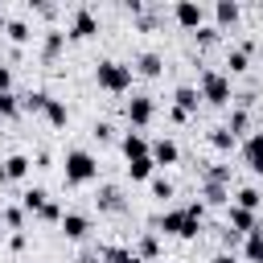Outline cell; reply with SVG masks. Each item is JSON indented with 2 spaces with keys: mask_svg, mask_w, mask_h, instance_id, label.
<instances>
[{
  "mask_svg": "<svg viewBox=\"0 0 263 263\" xmlns=\"http://www.w3.org/2000/svg\"><path fill=\"white\" fill-rule=\"evenodd\" d=\"M78 263H103V255H82Z\"/></svg>",
  "mask_w": 263,
  "mask_h": 263,
  "instance_id": "39",
  "label": "cell"
},
{
  "mask_svg": "<svg viewBox=\"0 0 263 263\" xmlns=\"http://www.w3.org/2000/svg\"><path fill=\"white\" fill-rule=\"evenodd\" d=\"M95 82L103 90H111V95H123V90H132V66H123L115 58H103L95 66Z\"/></svg>",
  "mask_w": 263,
  "mask_h": 263,
  "instance_id": "3",
  "label": "cell"
},
{
  "mask_svg": "<svg viewBox=\"0 0 263 263\" xmlns=\"http://www.w3.org/2000/svg\"><path fill=\"white\" fill-rule=\"evenodd\" d=\"M148 189H152V197H173V181H168V177H160V173L148 181Z\"/></svg>",
  "mask_w": 263,
  "mask_h": 263,
  "instance_id": "34",
  "label": "cell"
},
{
  "mask_svg": "<svg viewBox=\"0 0 263 263\" xmlns=\"http://www.w3.org/2000/svg\"><path fill=\"white\" fill-rule=\"evenodd\" d=\"M242 160H247L251 173H263V132H251L242 140Z\"/></svg>",
  "mask_w": 263,
  "mask_h": 263,
  "instance_id": "8",
  "label": "cell"
},
{
  "mask_svg": "<svg viewBox=\"0 0 263 263\" xmlns=\"http://www.w3.org/2000/svg\"><path fill=\"white\" fill-rule=\"evenodd\" d=\"M8 90H12V70L0 66V95H8Z\"/></svg>",
  "mask_w": 263,
  "mask_h": 263,
  "instance_id": "38",
  "label": "cell"
},
{
  "mask_svg": "<svg viewBox=\"0 0 263 263\" xmlns=\"http://www.w3.org/2000/svg\"><path fill=\"white\" fill-rule=\"evenodd\" d=\"M136 255H140L144 263L160 255V238H156V230H148V234H140V251H136Z\"/></svg>",
  "mask_w": 263,
  "mask_h": 263,
  "instance_id": "26",
  "label": "cell"
},
{
  "mask_svg": "<svg viewBox=\"0 0 263 263\" xmlns=\"http://www.w3.org/2000/svg\"><path fill=\"white\" fill-rule=\"evenodd\" d=\"M0 234H4V214H0Z\"/></svg>",
  "mask_w": 263,
  "mask_h": 263,
  "instance_id": "43",
  "label": "cell"
},
{
  "mask_svg": "<svg viewBox=\"0 0 263 263\" xmlns=\"http://www.w3.org/2000/svg\"><path fill=\"white\" fill-rule=\"evenodd\" d=\"M119 148H123V156H127V160H140V156H152V144L144 140V132H127V136L119 140Z\"/></svg>",
  "mask_w": 263,
  "mask_h": 263,
  "instance_id": "10",
  "label": "cell"
},
{
  "mask_svg": "<svg viewBox=\"0 0 263 263\" xmlns=\"http://www.w3.org/2000/svg\"><path fill=\"white\" fill-rule=\"evenodd\" d=\"M4 33H8V37H12V41H16V45H25V41H29V37H33V33H29V25H25V21H8V29H4Z\"/></svg>",
  "mask_w": 263,
  "mask_h": 263,
  "instance_id": "33",
  "label": "cell"
},
{
  "mask_svg": "<svg viewBox=\"0 0 263 263\" xmlns=\"http://www.w3.org/2000/svg\"><path fill=\"white\" fill-rule=\"evenodd\" d=\"M45 119H49V127H66V123H70V111H66V103H62V99H49V107H45Z\"/></svg>",
  "mask_w": 263,
  "mask_h": 263,
  "instance_id": "25",
  "label": "cell"
},
{
  "mask_svg": "<svg viewBox=\"0 0 263 263\" xmlns=\"http://www.w3.org/2000/svg\"><path fill=\"white\" fill-rule=\"evenodd\" d=\"M242 251H247V259H251V263H263V230H259V234H251V238L242 242Z\"/></svg>",
  "mask_w": 263,
  "mask_h": 263,
  "instance_id": "32",
  "label": "cell"
},
{
  "mask_svg": "<svg viewBox=\"0 0 263 263\" xmlns=\"http://www.w3.org/2000/svg\"><path fill=\"white\" fill-rule=\"evenodd\" d=\"M37 218H41V222H58V226H62V218H66V210H62V205H58V201L49 197V205H45V210H41Z\"/></svg>",
  "mask_w": 263,
  "mask_h": 263,
  "instance_id": "35",
  "label": "cell"
},
{
  "mask_svg": "<svg viewBox=\"0 0 263 263\" xmlns=\"http://www.w3.org/2000/svg\"><path fill=\"white\" fill-rule=\"evenodd\" d=\"M127 177H132V181H152V177H156V160H152V156L127 160Z\"/></svg>",
  "mask_w": 263,
  "mask_h": 263,
  "instance_id": "18",
  "label": "cell"
},
{
  "mask_svg": "<svg viewBox=\"0 0 263 263\" xmlns=\"http://www.w3.org/2000/svg\"><path fill=\"white\" fill-rule=\"evenodd\" d=\"M62 168H66V185H90L99 177V160L86 148H70L66 160H62Z\"/></svg>",
  "mask_w": 263,
  "mask_h": 263,
  "instance_id": "2",
  "label": "cell"
},
{
  "mask_svg": "<svg viewBox=\"0 0 263 263\" xmlns=\"http://www.w3.org/2000/svg\"><path fill=\"white\" fill-rule=\"evenodd\" d=\"M247 66H251V53H247V45H242V49H230V53H226V78H230V74H242Z\"/></svg>",
  "mask_w": 263,
  "mask_h": 263,
  "instance_id": "23",
  "label": "cell"
},
{
  "mask_svg": "<svg viewBox=\"0 0 263 263\" xmlns=\"http://www.w3.org/2000/svg\"><path fill=\"white\" fill-rule=\"evenodd\" d=\"M66 37H70V33H62V29H45V37H41V58L53 62V58L66 49Z\"/></svg>",
  "mask_w": 263,
  "mask_h": 263,
  "instance_id": "14",
  "label": "cell"
},
{
  "mask_svg": "<svg viewBox=\"0 0 263 263\" xmlns=\"http://www.w3.org/2000/svg\"><path fill=\"white\" fill-rule=\"evenodd\" d=\"M226 127H230V136H234V140H238V136H251V132H247V127H251V115L238 107V111H230V123H226Z\"/></svg>",
  "mask_w": 263,
  "mask_h": 263,
  "instance_id": "27",
  "label": "cell"
},
{
  "mask_svg": "<svg viewBox=\"0 0 263 263\" xmlns=\"http://www.w3.org/2000/svg\"><path fill=\"white\" fill-rule=\"evenodd\" d=\"M95 205H99L103 214H119L127 201H123V189H119V185H99V197H95Z\"/></svg>",
  "mask_w": 263,
  "mask_h": 263,
  "instance_id": "9",
  "label": "cell"
},
{
  "mask_svg": "<svg viewBox=\"0 0 263 263\" xmlns=\"http://www.w3.org/2000/svg\"><path fill=\"white\" fill-rule=\"evenodd\" d=\"M86 230H90V218H86V214H74V210H70V214L62 218V234H66L70 242L86 238Z\"/></svg>",
  "mask_w": 263,
  "mask_h": 263,
  "instance_id": "13",
  "label": "cell"
},
{
  "mask_svg": "<svg viewBox=\"0 0 263 263\" xmlns=\"http://www.w3.org/2000/svg\"><path fill=\"white\" fill-rule=\"evenodd\" d=\"M4 29H8V16H4V12H0V33H4Z\"/></svg>",
  "mask_w": 263,
  "mask_h": 263,
  "instance_id": "42",
  "label": "cell"
},
{
  "mask_svg": "<svg viewBox=\"0 0 263 263\" xmlns=\"http://www.w3.org/2000/svg\"><path fill=\"white\" fill-rule=\"evenodd\" d=\"M173 21H177L181 29H193V33H197V29L205 25V8H201L197 0H177V4H173Z\"/></svg>",
  "mask_w": 263,
  "mask_h": 263,
  "instance_id": "5",
  "label": "cell"
},
{
  "mask_svg": "<svg viewBox=\"0 0 263 263\" xmlns=\"http://www.w3.org/2000/svg\"><path fill=\"white\" fill-rule=\"evenodd\" d=\"M49 99H53V95H45V90H29V95H21V111H41V115H45Z\"/></svg>",
  "mask_w": 263,
  "mask_h": 263,
  "instance_id": "24",
  "label": "cell"
},
{
  "mask_svg": "<svg viewBox=\"0 0 263 263\" xmlns=\"http://www.w3.org/2000/svg\"><path fill=\"white\" fill-rule=\"evenodd\" d=\"M210 144H214L218 152H234V144H238V140L230 136V127H214V132H210Z\"/></svg>",
  "mask_w": 263,
  "mask_h": 263,
  "instance_id": "28",
  "label": "cell"
},
{
  "mask_svg": "<svg viewBox=\"0 0 263 263\" xmlns=\"http://www.w3.org/2000/svg\"><path fill=\"white\" fill-rule=\"evenodd\" d=\"M230 230L234 234H259V218L251 214V210H238V205H230Z\"/></svg>",
  "mask_w": 263,
  "mask_h": 263,
  "instance_id": "11",
  "label": "cell"
},
{
  "mask_svg": "<svg viewBox=\"0 0 263 263\" xmlns=\"http://www.w3.org/2000/svg\"><path fill=\"white\" fill-rule=\"evenodd\" d=\"M152 115H156V103H152L148 95H132V103H127V123H132V127H148Z\"/></svg>",
  "mask_w": 263,
  "mask_h": 263,
  "instance_id": "7",
  "label": "cell"
},
{
  "mask_svg": "<svg viewBox=\"0 0 263 263\" xmlns=\"http://www.w3.org/2000/svg\"><path fill=\"white\" fill-rule=\"evenodd\" d=\"M152 160H156V168H164V164H177V160H181V148H177L168 136H160V140L152 144Z\"/></svg>",
  "mask_w": 263,
  "mask_h": 263,
  "instance_id": "12",
  "label": "cell"
},
{
  "mask_svg": "<svg viewBox=\"0 0 263 263\" xmlns=\"http://www.w3.org/2000/svg\"><path fill=\"white\" fill-rule=\"evenodd\" d=\"M214 21H218V29H230V25L238 21V4H234V0H218V4H214Z\"/></svg>",
  "mask_w": 263,
  "mask_h": 263,
  "instance_id": "20",
  "label": "cell"
},
{
  "mask_svg": "<svg viewBox=\"0 0 263 263\" xmlns=\"http://www.w3.org/2000/svg\"><path fill=\"white\" fill-rule=\"evenodd\" d=\"M0 214H4V226L21 234V226H25V205H8V210H0Z\"/></svg>",
  "mask_w": 263,
  "mask_h": 263,
  "instance_id": "31",
  "label": "cell"
},
{
  "mask_svg": "<svg viewBox=\"0 0 263 263\" xmlns=\"http://www.w3.org/2000/svg\"><path fill=\"white\" fill-rule=\"evenodd\" d=\"M29 164H33V160H29L25 152H12V156L4 160V168H8V181H21V177H29Z\"/></svg>",
  "mask_w": 263,
  "mask_h": 263,
  "instance_id": "21",
  "label": "cell"
},
{
  "mask_svg": "<svg viewBox=\"0 0 263 263\" xmlns=\"http://www.w3.org/2000/svg\"><path fill=\"white\" fill-rule=\"evenodd\" d=\"M201 193H205V201H210V205H226V201H230V185H210V181H205V189H201Z\"/></svg>",
  "mask_w": 263,
  "mask_h": 263,
  "instance_id": "29",
  "label": "cell"
},
{
  "mask_svg": "<svg viewBox=\"0 0 263 263\" xmlns=\"http://www.w3.org/2000/svg\"><path fill=\"white\" fill-rule=\"evenodd\" d=\"M21 205H25V214H41V210L49 205V193H45L41 185H33V189L21 193Z\"/></svg>",
  "mask_w": 263,
  "mask_h": 263,
  "instance_id": "16",
  "label": "cell"
},
{
  "mask_svg": "<svg viewBox=\"0 0 263 263\" xmlns=\"http://www.w3.org/2000/svg\"><path fill=\"white\" fill-rule=\"evenodd\" d=\"M4 181H8V168H4V160H0V185H4Z\"/></svg>",
  "mask_w": 263,
  "mask_h": 263,
  "instance_id": "41",
  "label": "cell"
},
{
  "mask_svg": "<svg viewBox=\"0 0 263 263\" xmlns=\"http://www.w3.org/2000/svg\"><path fill=\"white\" fill-rule=\"evenodd\" d=\"M95 140H115V127H111L107 119H99V123H95Z\"/></svg>",
  "mask_w": 263,
  "mask_h": 263,
  "instance_id": "37",
  "label": "cell"
},
{
  "mask_svg": "<svg viewBox=\"0 0 263 263\" xmlns=\"http://www.w3.org/2000/svg\"><path fill=\"white\" fill-rule=\"evenodd\" d=\"M201 99L205 103H214V107H226L230 99H234V90H230V78H226V70H201Z\"/></svg>",
  "mask_w": 263,
  "mask_h": 263,
  "instance_id": "4",
  "label": "cell"
},
{
  "mask_svg": "<svg viewBox=\"0 0 263 263\" xmlns=\"http://www.w3.org/2000/svg\"><path fill=\"white\" fill-rule=\"evenodd\" d=\"M136 70H140L144 78H160V70H164V58L148 49V53H140V58H136Z\"/></svg>",
  "mask_w": 263,
  "mask_h": 263,
  "instance_id": "17",
  "label": "cell"
},
{
  "mask_svg": "<svg viewBox=\"0 0 263 263\" xmlns=\"http://www.w3.org/2000/svg\"><path fill=\"white\" fill-rule=\"evenodd\" d=\"M201 218H205V201H189L185 210H164L152 226L164 230V234H177V238H197L201 234Z\"/></svg>",
  "mask_w": 263,
  "mask_h": 263,
  "instance_id": "1",
  "label": "cell"
},
{
  "mask_svg": "<svg viewBox=\"0 0 263 263\" xmlns=\"http://www.w3.org/2000/svg\"><path fill=\"white\" fill-rule=\"evenodd\" d=\"M214 263H234V255H226V251H222V255H214Z\"/></svg>",
  "mask_w": 263,
  "mask_h": 263,
  "instance_id": "40",
  "label": "cell"
},
{
  "mask_svg": "<svg viewBox=\"0 0 263 263\" xmlns=\"http://www.w3.org/2000/svg\"><path fill=\"white\" fill-rule=\"evenodd\" d=\"M234 205H238V210H251V214H259V205H263V193H259L255 185H242V189L234 193Z\"/></svg>",
  "mask_w": 263,
  "mask_h": 263,
  "instance_id": "19",
  "label": "cell"
},
{
  "mask_svg": "<svg viewBox=\"0 0 263 263\" xmlns=\"http://www.w3.org/2000/svg\"><path fill=\"white\" fill-rule=\"evenodd\" d=\"M99 255H103V263H144V259H140L136 251H127V247H103Z\"/></svg>",
  "mask_w": 263,
  "mask_h": 263,
  "instance_id": "22",
  "label": "cell"
},
{
  "mask_svg": "<svg viewBox=\"0 0 263 263\" xmlns=\"http://www.w3.org/2000/svg\"><path fill=\"white\" fill-rule=\"evenodd\" d=\"M95 33H99L95 8H74V16H70V37H74V41H86V37H95Z\"/></svg>",
  "mask_w": 263,
  "mask_h": 263,
  "instance_id": "6",
  "label": "cell"
},
{
  "mask_svg": "<svg viewBox=\"0 0 263 263\" xmlns=\"http://www.w3.org/2000/svg\"><path fill=\"white\" fill-rule=\"evenodd\" d=\"M197 103H201V90H197V86H177L173 107H181L185 115H193V111H197Z\"/></svg>",
  "mask_w": 263,
  "mask_h": 263,
  "instance_id": "15",
  "label": "cell"
},
{
  "mask_svg": "<svg viewBox=\"0 0 263 263\" xmlns=\"http://www.w3.org/2000/svg\"><path fill=\"white\" fill-rule=\"evenodd\" d=\"M21 115V95H0V119H16Z\"/></svg>",
  "mask_w": 263,
  "mask_h": 263,
  "instance_id": "30",
  "label": "cell"
},
{
  "mask_svg": "<svg viewBox=\"0 0 263 263\" xmlns=\"http://www.w3.org/2000/svg\"><path fill=\"white\" fill-rule=\"evenodd\" d=\"M218 33H222L218 25H201V29L193 33V37H197V45H214V41H218Z\"/></svg>",
  "mask_w": 263,
  "mask_h": 263,
  "instance_id": "36",
  "label": "cell"
}]
</instances>
